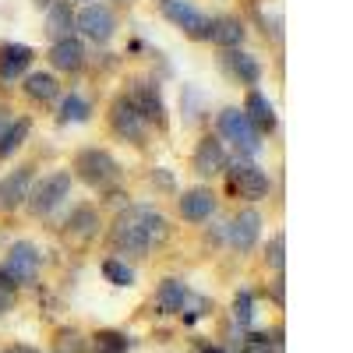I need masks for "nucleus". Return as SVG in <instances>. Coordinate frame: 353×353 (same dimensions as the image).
Returning <instances> with one entry per match:
<instances>
[{"label":"nucleus","instance_id":"obj_6","mask_svg":"<svg viewBox=\"0 0 353 353\" xmlns=\"http://www.w3.org/2000/svg\"><path fill=\"white\" fill-rule=\"evenodd\" d=\"M110 128H113V134H121L124 141H134V145H145V134H149L145 117L134 110V103L128 96L113 99V106H110Z\"/></svg>","mask_w":353,"mask_h":353},{"label":"nucleus","instance_id":"obj_20","mask_svg":"<svg viewBox=\"0 0 353 353\" xmlns=\"http://www.w3.org/2000/svg\"><path fill=\"white\" fill-rule=\"evenodd\" d=\"M244 117L251 121V128L261 134V131H272L276 128V106L265 99L261 92H248V103H244Z\"/></svg>","mask_w":353,"mask_h":353},{"label":"nucleus","instance_id":"obj_12","mask_svg":"<svg viewBox=\"0 0 353 353\" xmlns=\"http://www.w3.org/2000/svg\"><path fill=\"white\" fill-rule=\"evenodd\" d=\"M32 170L36 166H18L14 173H8L0 181V212H14L25 205L28 191H32Z\"/></svg>","mask_w":353,"mask_h":353},{"label":"nucleus","instance_id":"obj_21","mask_svg":"<svg viewBox=\"0 0 353 353\" xmlns=\"http://www.w3.org/2000/svg\"><path fill=\"white\" fill-rule=\"evenodd\" d=\"M71 28H74V11H71V4H50V18H46V32L53 36V39H68L71 36Z\"/></svg>","mask_w":353,"mask_h":353},{"label":"nucleus","instance_id":"obj_18","mask_svg":"<svg viewBox=\"0 0 353 353\" xmlns=\"http://www.w3.org/2000/svg\"><path fill=\"white\" fill-rule=\"evenodd\" d=\"M28 64H32V50L28 46H4L0 50V81L11 85L14 78H21L28 71Z\"/></svg>","mask_w":353,"mask_h":353},{"label":"nucleus","instance_id":"obj_4","mask_svg":"<svg viewBox=\"0 0 353 353\" xmlns=\"http://www.w3.org/2000/svg\"><path fill=\"white\" fill-rule=\"evenodd\" d=\"M74 173L81 176V181L88 188H110L117 176H121V166H117V159L106 152V149H81L74 156Z\"/></svg>","mask_w":353,"mask_h":353},{"label":"nucleus","instance_id":"obj_1","mask_svg":"<svg viewBox=\"0 0 353 353\" xmlns=\"http://www.w3.org/2000/svg\"><path fill=\"white\" fill-rule=\"evenodd\" d=\"M170 237V223L163 212L149 209V205H131L117 216L113 230H110V244L117 254H131V258H145L152 248H159Z\"/></svg>","mask_w":353,"mask_h":353},{"label":"nucleus","instance_id":"obj_11","mask_svg":"<svg viewBox=\"0 0 353 353\" xmlns=\"http://www.w3.org/2000/svg\"><path fill=\"white\" fill-rule=\"evenodd\" d=\"M261 237V216L254 209H241L226 226V241L233 251H251Z\"/></svg>","mask_w":353,"mask_h":353},{"label":"nucleus","instance_id":"obj_30","mask_svg":"<svg viewBox=\"0 0 353 353\" xmlns=\"http://www.w3.org/2000/svg\"><path fill=\"white\" fill-rule=\"evenodd\" d=\"M283 248H286L283 233H276V237L269 241V251H265V261H269V265H272L276 272H283Z\"/></svg>","mask_w":353,"mask_h":353},{"label":"nucleus","instance_id":"obj_29","mask_svg":"<svg viewBox=\"0 0 353 353\" xmlns=\"http://www.w3.org/2000/svg\"><path fill=\"white\" fill-rule=\"evenodd\" d=\"M128 350V339L121 332H99L96 336V353H124Z\"/></svg>","mask_w":353,"mask_h":353},{"label":"nucleus","instance_id":"obj_24","mask_svg":"<svg viewBox=\"0 0 353 353\" xmlns=\"http://www.w3.org/2000/svg\"><path fill=\"white\" fill-rule=\"evenodd\" d=\"M25 138H28V121H14V124H8L4 134H0V159L14 156L21 145H25Z\"/></svg>","mask_w":353,"mask_h":353},{"label":"nucleus","instance_id":"obj_16","mask_svg":"<svg viewBox=\"0 0 353 353\" xmlns=\"http://www.w3.org/2000/svg\"><path fill=\"white\" fill-rule=\"evenodd\" d=\"M191 301H194L191 290H188L181 279H166V283L156 290V311H159V314H184Z\"/></svg>","mask_w":353,"mask_h":353},{"label":"nucleus","instance_id":"obj_2","mask_svg":"<svg viewBox=\"0 0 353 353\" xmlns=\"http://www.w3.org/2000/svg\"><path fill=\"white\" fill-rule=\"evenodd\" d=\"M39 269H43L39 248L28 244V241H18V244H11L4 265H0V276H4L11 286H28V283L39 279Z\"/></svg>","mask_w":353,"mask_h":353},{"label":"nucleus","instance_id":"obj_33","mask_svg":"<svg viewBox=\"0 0 353 353\" xmlns=\"http://www.w3.org/2000/svg\"><path fill=\"white\" fill-rule=\"evenodd\" d=\"M4 353H39V350H32V346H8Z\"/></svg>","mask_w":353,"mask_h":353},{"label":"nucleus","instance_id":"obj_5","mask_svg":"<svg viewBox=\"0 0 353 353\" xmlns=\"http://www.w3.org/2000/svg\"><path fill=\"white\" fill-rule=\"evenodd\" d=\"M219 134H223L241 156H258V152H261V134L251 128V121L244 117V110H237V106H230V110L219 113Z\"/></svg>","mask_w":353,"mask_h":353},{"label":"nucleus","instance_id":"obj_28","mask_svg":"<svg viewBox=\"0 0 353 353\" xmlns=\"http://www.w3.org/2000/svg\"><path fill=\"white\" fill-rule=\"evenodd\" d=\"M53 353H85V336L74 329H64L53 343Z\"/></svg>","mask_w":353,"mask_h":353},{"label":"nucleus","instance_id":"obj_25","mask_svg":"<svg viewBox=\"0 0 353 353\" xmlns=\"http://www.w3.org/2000/svg\"><path fill=\"white\" fill-rule=\"evenodd\" d=\"M88 103L78 96V92H71V96H64V103H61V124H85L88 121Z\"/></svg>","mask_w":353,"mask_h":353},{"label":"nucleus","instance_id":"obj_17","mask_svg":"<svg viewBox=\"0 0 353 353\" xmlns=\"http://www.w3.org/2000/svg\"><path fill=\"white\" fill-rule=\"evenodd\" d=\"M50 64H53L57 71H81V64H85V46H81L74 36L57 39L53 50H50Z\"/></svg>","mask_w":353,"mask_h":353},{"label":"nucleus","instance_id":"obj_15","mask_svg":"<svg viewBox=\"0 0 353 353\" xmlns=\"http://www.w3.org/2000/svg\"><path fill=\"white\" fill-rule=\"evenodd\" d=\"M176 209H181V216L188 223H205L212 212H216V194L209 188H191L181 194V201H176Z\"/></svg>","mask_w":353,"mask_h":353},{"label":"nucleus","instance_id":"obj_7","mask_svg":"<svg viewBox=\"0 0 353 353\" xmlns=\"http://www.w3.org/2000/svg\"><path fill=\"white\" fill-rule=\"evenodd\" d=\"M269 173L265 170H258L254 163H233L230 166V191L237 194V198H244V201H258V198H265L269 194Z\"/></svg>","mask_w":353,"mask_h":353},{"label":"nucleus","instance_id":"obj_35","mask_svg":"<svg viewBox=\"0 0 353 353\" xmlns=\"http://www.w3.org/2000/svg\"><path fill=\"white\" fill-rule=\"evenodd\" d=\"M201 353H226V350H219V346H209V350H201Z\"/></svg>","mask_w":353,"mask_h":353},{"label":"nucleus","instance_id":"obj_8","mask_svg":"<svg viewBox=\"0 0 353 353\" xmlns=\"http://www.w3.org/2000/svg\"><path fill=\"white\" fill-rule=\"evenodd\" d=\"M163 14H166L176 28H184L191 39H209L212 18L201 14V11L191 4V0H163Z\"/></svg>","mask_w":353,"mask_h":353},{"label":"nucleus","instance_id":"obj_26","mask_svg":"<svg viewBox=\"0 0 353 353\" xmlns=\"http://www.w3.org/2000/svg\"><path fill=\"white\" fill-rule=\"evenodd\" d=\"M103 276L113 283V286H131L134 283V269L128 261H121V258H106L103 261Z\"/></svg>","mask_w":353,"mask_h":353},{"label":"nucleus","instance_id":"obj_22","mask_svg":"<svg viewBox=\"0 0 353 353\" xmlns=\"http://www.w3.org/2000/svg\"><path fill=\"white\" fill-rule=\"evenodd\" d=\"M25 92H28V99H36V103H50V99H57L61 85H57L53 74L36 71V74H28V78H25Z\"/></svg>","mask_w":353,"mask_h":353},{"label":"nucleus","instance_id":"obj_31","mask_svg":"<svg viewBox=\"0 0 353 353\" xmlns=\"http://www.w3.org/2000/svg\"><path fill=\"white\" fill-rule=\"evenodd\" d=\"M11 307H14V286L0 276V314H8Z\"/></svg>","mask_w":353,"mask_h":353},{"label":"nucleus","instance_id":"obj_27","mask_svg":"<svg viewBox=\"0 0 353 353\" xmlns=\"http://www.w3.org/2000/svg\"><path fill=\"white\" fill-rule=\"evenodd\" d=\"M251 314H254V297H251V290H241L237 301H233V321H237L241 329H248Z\"/></svg>","mask_w":353,"mask_h":353},{"label":"nucleus","instance_id":"obj_3","mask_svg":"<svg viewBox=\"0 0 353 353\" xmlns=\"http://www.w3.org/2000/svg\"><path fill=\"white\" fill-rule=\"evenodd\" d=\"M64 198H71V173L68 170L43 176V181L28 191L25 205H28V212H32L36 219H43V216H50L57 209V205H64Z\"/></svg>","mask_w":353,"mask_h":353},{"label":"nucleus","instance_id":"obj_34","mask_svg":"<svg viewBox=\"0 0 353 353\" xmlns=\"http://www.w3.org/2000/svg\"><path fill=\"white\" fill-rule=\"evenodd\" d=\"M4 128H8V110L0 106V134H4Z\"/></svg>","mask_w":353,"mask_h":353},{"label":"nucleus","instance_id":"obj_10","mask_svg":"<svg viewBox=\"0 0 353 353\" xmlns=\"http://www.w3.org/2000/svg\"><path fill=\"white\" fill-rule=\"evenodd\" d=\"M131 103H134V110L145 117V124H166V106H163V96H159V88L152 85V81H134L131 85V92H124Z\"/></svg>","mask_w":353,"mask_h":353},{"label":"nucleus","instance_id":"obj_32","mask_svg":"<svg viewBox=\"0 0 353 353\" xmlns=\"http://www.w3.org/2000/svg\"><path fill=\"white\" fill-rule=\"evenodd\" d=\"M241 353H272V350H269V343H265V336H251Z\"/></svg>","mask_w":353,"mask_h":353},{"label":"nucleus","instance_id":"obj_19","mask_svg":"<svg viewBox=\"0 0 353 353\" xmlns=\"http://www.w3.org/2000/svg\"><path fill=\"white\" fill-rule=\"evenodd\" d=\"M209 39L216 46H226V50H237L244 43V21L233 18V14H223V18H212L209 25Z\"/></svg>","mask_w":353,"mask_h":353},{"label":"nucleus","instance_id":"obj_23","mask_svg":"<svg viewBox=\"0 0 353 353\" xmlns=\"http://www.w3.org/2000/svg\"><path fill=\"white\" fill-rule=\"evenodd\" d=\"M230 68H233V74H237L244 85H258V78H261V64L254 61L251 53H244V50H230Z\"/></svg>","mask_w":353,"mask_h":353},{"label":"nucleus","instance_id":"obj_14","mask_svg":"<svg viewBox=\"0 0 353 353\" xmlns=\"http://www.w3.org/2000/svg\"><path fill=\"white\" fill-rule=\"evenodd\" d=\"M226 170V152H223V141L205 134L194 149V173L198 176H219Z\"/></svg>","mask_w":353,"mask_h":353},{"label":"nucleus","instance_id":"obj_13","mask_svg":"<svg viewBox=\"0 0 353 353\" xmlns=\"http://www.w3.org/2000/svg\"><path fill=\"white\" fill-rule=\"evenodd\" d=\"M99 233V212L92 209V205H78V209L71 212V219L64 223V237L74 244V248H81V244H88Z\"/></svg>","mask_w":353,"mask_h":353},{"label":"nucleus","instance_id":"obj_36","mask_svg":"<svg viewBox=\"0 0 353 353\" xmlns=\"http://www.w3.org/2000/svg\"><path fill=\"white\" fill-rule=\"evenodd\" d=\"M36 4H39V8H46V4H53V0H36Z\"/></svg>","mask_w":353,"mask_h":353},{"label":"nucleus","instance_id":"obj_9","mask_svg":"<svg viewBox=\"0 0 353 353\" xmlns=\"http://www.w3.org/2000/svg\"><path fill=\"white\" fill-rule=\"evenodd\" d=\"M74 28H81V36L92 43H110L117 32V18L106 4H88L81 14H74Z\"/></svg>","mask_w":353,"mask_h":353}]
</instances>
